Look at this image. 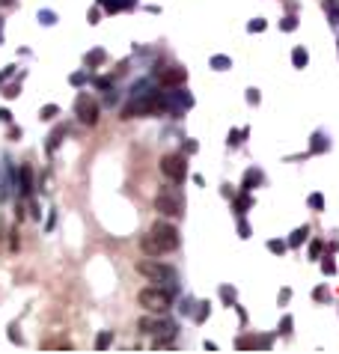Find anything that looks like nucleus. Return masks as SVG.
Listing matches in <instances>:
<instances>
[{
  "instance_id": "nucleus-27",
  "label": "nucleus",
  "mask_w": 339,
  "mask_h": 354,
  "mask_svg": "<svg viewBox=\"0 0 339 354\" xmlns=\"http://www.w3.org/2000/svg\"><path fill=\"white\" fill-rule=\"evenodd\" d=\"M113 342V333L110 330H104V333H98V339H95V348H107Z\"/></svg>"
},
{
  "instance_id": "nucleus-44",
  "label": "nucleus",
  "mask_w": 339,
  "mask_h": 354,
  "mask_svg": "<svg viewBox=\"0 0 339 354\" xmlns=\"http://www.w3.org/2000/svg\"><path fill=\"white\" fill-rule=\"evenodd\" d=\"M137 6V0H125V9H134Z\"/></svg>"
},
{
  "instance_id": "nucleus-15",
  "label": "nucleus",
  "mask_w": 339,
  "mask_h": 354,
  "mask_svg": "<svg viewBox=\"0 0 339 354\" xmlns=\"http://www.w3.org/2000/svg\"><path fill=\"white\" fill-rule=\"evenodd\" d=\"M292 63H294V69H307V63H310V54H307V48H294L292 51Z\"/></svg>"
},
{
  "instance_id": "nucleus-38",
  "label": "nucleus",
  "mask_w": 339,
  "mask_h": 354,
  "mask_svg": "<svg viewBox=\"0 0 339 354\" xmlns=\"http://www.w3.org/2000/svg\"><path fill=\"white\" fill-rule=\"evenodd\" d=\"M110 84H113L110 77H95V87H98V90H110Z\"/></svg>"
},
{
  "instance_id": "nucleus-42",
  "label": "nucleus",
  "mask_w": 339,
  "mask_h": 354,
  "mask_svg": "<svg viewBox=\"0 0 339 354\" xmlns=\"http://www.w3.org/2000/svg\"><path fill=\"white\" fill-rule=\"evenodd\" d=\"M98 18H101V12H98V9H92V12H90V24H98Z\"/></svg>"
},
{
  "instance_id": "nucleus-35",
  "label": "nucleus",
  "mask_w": 339,
  "mask_h": 354,
  "mask_svg": "<svg viewBox=\"0 0 339 354\" xmlns=\"http://www.w3.org/2000/svg\"><path fill=\"white\" fill-rule=\"evenodd\" d=\"M238 235L241 238H250V223L247 220H238Z\"/></svg>"
},
{
  "instance_id": "nucleus-40",
  "label": "nucleus",
  "mask_w": 339,
  "mask_h": 354,
  "mask_svg": "<svg viewBox=\"0 0 339 354\" xmlns=\"http://www.w3.org/2000/svg\"><path fill=\"white\" fill-rule=\"evenodd\" d=\"M9 119H12V113L6 107H0V122H9Z\"/></svg>"
},
{
  "instance_id": "nucleus-2",
  "label": "nucleus",
  "mask_w": 339,
  "mask_h": 354,
  "mask_svg": "<svg viewBox=\"0 0 339 354\" xmlns=\"http://www.w3.org/2000/svg\"><path fill=\"white\" fill-rule=\"evenodd\" d=\"M137 304L149 312H167L173 307V295L167 289H158V283H155V286H149L137 295Z\"/></svg>"
},
{
  "instance_id": "nucleus-46",
  "label": "nucleus",
  "mask_w": 339,
  "mask_h": 354,
  "mask_svg": "<svg viewBox=\"0 0 339 354\" xmlns=\"http://www.w3.org/2000/svg\"><path fill=\"white\" fill-rule=\"evenodd\" d=\"M3 81H6V69H3V71H0V84H3Z\"/></svg>"
},
{
  "instance_id": "nucleus-33",
  "label": "nucleus",
  "mask_w": 339,
  "mask_h": 354,
  "mask_svg": "<svg viewBox=\"0 0 339 354\" xmlns=\"http://www.w3.org/2000/svg\"><path fill=\"white\" fill-rule=\"evenodd\" d=\"M280 333H283V336L292 333V316H283V322H280Z\"/></svg>"
},
{
  "instance_id": "nucleus-21",
  "label": "nucleus",
  "mask_w": 339,
  "mask_h": 354,
  "mask_svg": "<svg viewBox=\"0 0 339 354\" xmlns=\"http://www.w3.org/2000/svg\"><path fill=\"white\" fill-rule=\"evenodd\" d=\"M197 307H200V309H197L194 322H197V325H203V322L208 319V312H211V304H208V301H203V304H197Z\"/></svg>"
},
{
  "instance_id": "nucleus-37",
  "label": "nucleus",
  "mask_w": 339,
  "mask_h": 354,
  "mask_svg": "<svg viewBox=\"0 0 339 354\" xmlns=\"http://www.w3.org/2000/svg\"><path fill=\"white\" fill-rule=\"evenodd\" d=\"M321 271H324V274H336V265H333V259H324V262H321Z\"/></svg>"
},
{
  "instance_id": "nucleus-25",
  "label": "nucleus",
  "mask_w": 339,
  "mask_h": 354,
  "mask_svg": "<svg viewBox=\"0 0 339 354\" xmlns=\"http://www.w3.org/2000/svg\"><path fill=\"white\" fill-rule=\"evenodd\" d=\"M39 21H42L45 27H51V24H57V15H54L51 9H42V12H39Z\"/></svg>"
},
{
  "instance_id": "nucleus-24",
  "label": "nucleus",
  "mask_w": 339,
  "mask_h": 354,
  "mask_svg": "<svg viewBox=\"0 0 339 354\" xmlns=\"http://www.w3.org/2000/svg\"><path fill=\"white\" fill-rule=\"evenodd\" d=\"M220 298H223L226 304H235V289H232V286H220Z\"/></svg>"
},
{
  "instance_id": "nucleus-7",
  "label": "nucleus",
  "mask_w": 339,
  "mask_h": 354,
  "mask_svg": "<svg viewBox=\"0 0 339 354\" xmlns=\"http://www.w3.org/2000/svg\"><path fill=\"white\" fill-rule=\"evenodd\" d=\"M137 328H140L143 333H152V336H170V339H173V333H176V325H173V322H167V319H152V316L140 319Z\"/></svg>"
},
{
  "instance_id": "nucleus-17",
  "label": "nucleus",
  "mask_w": 339,
  "mask_h": 354,
  "mask_svg": "<svg viewBox=\"0 0 339 354\" xmlns=\"http://www.w3.org/2000/svg\"><path fill=\"white\" fill-rule=\"evenodd\" d=\"M321 6L327 9L330 24H333V27H339V0H321Z\"/></svg>"
},
{
  "instance_id": "nucleus-13",
  "label": "nucleus",
  "mask_w": 339,
  "mask_h": 354,
  "mask_svg": "<svg viewBox=\"0 0 339 354\" xmlns=\"http://www.w3.org/2000/svg\"><path fill=\"white\" fill-rule=\"evenodd\" d=\"M250 206H253L250 190H241V196H235V212H238V214H247V212H250Z\"/></svg>"
},
{
  "instance_id": "nucleus-1",
  "label": "nucleus",
  "mask_w": 339,
  "mask_h": 354,
  "mask_svg": "<svg viewBox=\"0 0 339 354\" xmlns=\"http://www.w3.org/2000/svg\"><path fill=\"white\" fill-rule=\"evenodd\" d=\"M155 209H158L164 217H181V214H184V200H181V193H179L173 185H167V188H161L158 196H155Z\"/></svg>"
},
{
  "instance_id": "nucleus-26",
  "label": "nucleus",
  "mask_w": 339,
  "mask_h": 354,
  "mask_svg": "<svg viewBox=\"0 0 339 354\" xmlns=\"http://www.w3.org/2000/svg\"><path fill=\"white\" fill-rule=\"evenodd\" d=\"M321 250H324V241H321V238H316V241L310 244V259H318V256H321Z\"/></svg>"
},
{
  "instance_id": "nucleus-14",
  "label": "nucleus",
  "mask_w": 339,
  "mask_h": 354,
  "mask_svg": "<svg viewBox=\"0 0 339 354\" xmlns=\"http://www.w3.org/2000/svg\"><path fill=\"white\" fill-rule=\"evenodd\" d=\"M327 149H330V143H327V134L316 131V134H313V146H310V152H313V155H318V152H327Z\"/></svg>"
},
{
  "instance_id": "nucleus-36",
  "label": "nucleus",
  "mask_w": 339,
  "mask_h": 354,
  "mask_svg": "<svg viewBox=\"0 0 339 354\" xmlns=\"http://www.w3.org/2000/svg\"><path fill=\"white\" fill-rule=\"evenodd\" d=\"M259 98H262V95H259V90H256V87H250V90H247V101H250V104H259Z\"/></svg>"
},
{
  "instance_id": "nucleus-18",
  "label": "nucleus",
  "mask_w": 339,
  "mask_h": 354,
  "mask_svg": "<svg viewBox=\"0 0 339 354\" xmlns=\"http://www.w3.org/2000/svg\"><path fill=\"white\" fill-rule=\"evenodd\" d=\"M208 66H211L214 71H226V69H232V60H229V57H226V54H214Z\"/></svg>"
},
{
  "instance_id": "nucleus-43",
  "label": "nucleus",
  "mask_w": 339,
  "mask_h": 354,
  "mask_svg": "<svg viewBox=\"0 0 339 354\" xmlns=\"http://www.w3.org/2000/svg\"><path fill=\"white\" fill-rule=\"evenodd\" d=\"M289 298H292V292H289V289H283V292H280V304H286Z\"/></svg>"
},
{
  "instance_id": "nucleus-39",
  "label": "nucleus",
  "mask_w": 339,
  "mask_h": 354,
  "mask_svg": "<svg viewBox=\"0 0 339 354\" xmlns=\"http://www.w3.org/2000/svg\"><path fill=\"white\" fill-rule=\"evenodd\" d=\"M3 95H6V98H15V95H18V84H12V87H3Z\"/></svg>"
},
{
  "instance_id": "nucleus-9",
  "label": "nucleus",
  "mask_w": 339,
  "mask_h": 354,
  "mask_svg": "<svg viewBox=\"0 0 339 354\" xmlns=\"http://www.w3.org/2000/svg\"><path fill=\"white\" fill-rule=\"evenodd\" d=\"M18 190H21V196H33V170L27 164L18 173Z\"/></svg>"
},
{
  "instance_id": "nucleus-6",
  "label": "nucleus",
  "mask_w": 339,
  "mask_h": 354,
  "mask_svg": "<svg viewBox=\"0 0 339 354\" xmlns=\"http://www.w3.org/2000/svg\"><path fill=\"white\" fill-rule=\"evenodd\" d=\"M74 116L84 122V125H95L98 122V101L87 93H81L78 98H74Z\"/></svg>"
},
{
  "instance_id": "nucleus-22",
  "label": "nucleus",
  "mask_w": 339,
  "mask_h": 354,
  "mask_svg": "<svg viewBox=\"0 0 339 354\" xmlns=\"http://www.w3.org/2000/svg\"><path fill=\"white\" fill-rule=\"evenodd\" d=\"M307 206H310L313 212H324V196H321V193H310Z\"/></svg>"
},
{
  "instance_id": "nucleus-34",
  "label": "nucleus",
  "mask_w": 339,
  "mask_h": 354,
  "mask_svg": "<svg viewBox=\"0 0 339 354\" xmlns=\"http://www.w3.org/2000/svg\"><path fill=\"white\" fill-rule=\"evenodd\" d=\"M268 250L271 253H286V241H268Z\"/></svg>"
},
{
  "instance_id": "nucleus-32",
  "label": "nucleus",
  "mask_w": 339,
  "mask_h": 354,
  "mask_svg": "<svg viewBox=\"0 0 339 354\" xmlns=\"http://www.w3.org/2000/svg\"><path fill=\"white\" fill-rule=\"evenodd\" d=\"M68 81H71V87H81V84H87V71H74V74L68 77Z\"/></svg>"
},
{
  "instance_id": "nucleus-10",
  "label": "nucleus",
  "mask_w": 339,
  "mask_h": 354,
  "mask_svg": "<svg viewBox=\"0 0 339 354\" xmlns=\"http://www.w3.org/2000/svg\"><path fill=\"white\" fill-rule=\"evenodd\" d=\"M140 247H143V253H146V256H155V259H158L161 253H167V250H164V247H161V244H158V241L152 238V235H143Z\"/></svg>"
},
{
  "instance_id": "nucleus-29",
  "label": "nucleus",
  "mask_w": 339,
  "mask_h": 354,
  "mask_svg": "<svg viewBox=\"0 0 339 354\" xmlns=\"http://www.w3.org/2000/svg\"><path fill=\"white\" fill-rule=\"evenodd\" d=\"M280 27H283V30H286V33H292V30H294V27H297V18H294V15H286V18H283V21H280Z\"/></svg>"
},
{
  "instance_id": "nucleus-8",
  "label": "nucleus",
  "mask_w": 339,
  "mask_h": 354,
  "mask_svg": "<svg viewBox=\"0 0 339 354\" xmlns=\"http://www.w3.org/2000/svg\"><path fill=\"white\" fill-rule=\"evenodd\" d=\"M155 77H158L161 87H181L187 81V71L181 66H164V69L155 71Z\"/></svg>"
},
{
  "instance_id": "nucleus-45",
  "label": "nucleus",
  "mask_w": 339,
  "mask_h": 354,
  "mask_svg": "<svg viewBox=\"0 0 339 354\" xmlns=\"http://www.w3.org/2000/svg\"><path fill=\"white\" fill-rule=\"evenodd\" d=\"M15 3V0H0V6H12Z\"/></svg>"
},
{
  "instance_id": "nucleus-5",
  "label": "nucleus",
  "mask_w": 339,
  "mask_h": 354,
  "mask_svg": "<svg viewBox=\"0 0 339 354\" xmlns=\"http://www.w3.org/2000/svg\"><path fill=\"white\" fill-rule=\"evenodd\" d=\"M161 173L170 179V182H184L187 179V161H184V155L179 152V155H164L161 158Z\"/></svg>"
},
{
  "instance_id": "nucleus-30",
  "label": "nucleus",
  "mask_w": 339,
  "mask_h": 354,
  "mask_svg": "<svg viewBox=\"0 0 339 354\" xmlns=\"http://www.w3.org/2000/svg\"><path fill=\"white\" fill-rule=\"evenodd\" d=\"M313 298L321 304V301H330V292H327L324 286H316V289H313Z\"/></svg>"
},
{
  "instance_id": "nucleus-16",
  "label": "nucleus",
  "mask_w": 339,
  "mask_h": 354,
  "mask_svg": "<svg viewBox=\"0 0 339 354\" xmlns=\"http://www.w3.org/2000/svg\"><path fill=\"white\" fill-rule=\"evenodd\" d=\"M63 137H66V125H60L57 131H51V137H48V155L57 152V146L63 143Z\"/></svg>"
},
{
  "instance_id": "nucleus-41",
  "label": "nucleus",
  "mask_w": 339,
  "mask_h": 354,
  "mask_svg": "<svg viewBox=\"0 0 339 354\" xmlns=\"http://www.w3.org/2000/svg\"><path fill=\"white\" fill-rule=\"evenodd\" d=\"M184 152H187V155H194V152H197V143H194V140H187V143H184Z\"/></svg>"
},
{
  "instance_id": "nucleus-4",
  "label": "nucleus",
  "mask_w": 339,
  "mask_h": 354,
  "mask_svg": "<svg viewBox=\"0 0 339 354\" xmlns=\"http://www.w3.org/2000/svg\"><path fill=\"white\" fill-rule=\"evenodd\" d=\"M149 235L170 253V250H176L179 244H181V238H179V229L173 226V223H167V220H155L152 223V229H149Z\"/></svg>"
},
{
  "instance_id": "nucleus-31",
  "label": "nucleus",
  "mask_w": 339,
  "mask_h": 354,
  "mask_svg": "<svg viewBox=\"0 0 339 354\" xmlns=\"http://www.w3.org/2000/svg\"><path fill=\"white\" fill-rule=\"evenodd\" d=\"M241 137H247V128H241V131H229V146H238Z\"/></svg>"
},
{
  "instance_id": "nucleus-19",
  "label": "nucleus",
  "mask_w": 339,
  "mask_h": 354,
  "mask_svg": "<svg viewBox=\"0 0 339 354\" xmlns=\"http://www.w3.org/2000/svg\"><path fill=\"white\" fill-rule=\"evenodd\" d=\"M107 60V54L101 51V48H95V51H90L87 57H84V63H87V69H92V66H101Z\"/></svg>"
},
{
  "instance_id": "nucleus-11",
  "label": "nucleus",
  "mask_w": 339,
  "mask_h": 354,
  "mask_svg": "<svg viewBox=\"0 0 339 354\" xmlns=\"http://www.w3.org/2000/svg\"><path fill=\"white\" fill-rule=\"evenodd\" d=\"M310 238V226H297L292 235H289V241H286V247H300V244H304Z\"/></svg>"
},
{
  "instance_id": "nucleus-3",
  "label": "nucleus",
  "mask_w": 339,
  "mask_h": 354,
  "mask_svg": "<svg viewBox=\"0 0 339 354\" xmlns=\"http://www.w3.org/2000/svg\"><path fill=\"white\" fill-rule=\"evenodd\" d=\"M137 271L143 274V277H149L152 283H161V286H173V283H176V271H173L170 265H161L155 256L143 259V262L137 265Z\"/></svg>"
},
{
  "instance_id": "nucleus-20",
  "label": "nucleus",
  "mask_w": 339,
  "mask_h": 354,
  "mask_svg": "<svg viewBox=\"0 0 339 354\" xmlns=\"http://www.w3.org/2000/svg\"><path fill=\"white\" fill-rule=\"evenodd\" d=\"M98 6L104 12H122L125 9V0H98Z\"/></svg>"
},
{
  "instance_id": "nucleus-28",
  "label": "nucleus",
  "mask_w": 339,
  "mask_h": 354,
  "mask_svg": "<svg viewBox=\"0 0 339 354\" xmlns=\"http://www.w3.org/2000/svg\"><path fill=\"white\" fill-rule=\"evenodd\" d=\"M265 27H268V24H265V18H253V21L247 24V30H250V33H262Z\"/></svg>"
},
{
  "instance_id": "nucleus-12",
  "label": "nucleus",
  "mask_w": 339,
  "mask_h": 354,
  "mask_svg": "<svg viewBox=\"0 0 339 354\" xmlns=\"http://www.w3.org/2000/svg\"><path fill=\"white\" fill-rule=\"evenodd\" d=\"M262 179H265V176H262V170H247V173H244V182H241V190H253L256 185H262Z\"/></svg>"
},
{
  "instance_id": "nucleus-23",
  "label": "nucleus",
  "mask_w": 339,
  "mask_h": 354,
  "mask_svg": "<svg viewBox=\"0 0 339 354\" xmlns=\"http://www.w3.org/2000/svg\"><path fill=\"white\" fill-rule=\"evenodd\" d=\"M39 116H42V119H57V116H60V107H57V104H45V107L39 110Z\"/></svg>"
}]
</instances>
